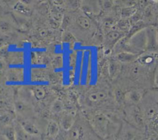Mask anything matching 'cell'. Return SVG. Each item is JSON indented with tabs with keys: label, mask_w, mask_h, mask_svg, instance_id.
<instances>
[{
	"label": "cell",
	"mask_w": 158,
	"mask_h": 140,
	"mask_svg": "<svg viewBox=\"0 0 158 140\" xmlns=\"http://www.w3.org/2000/svg\"><path fill=\"white\" fill-rule=\"evenodd\" d=\"M86 119L94 133L98 138L104 140L117 135L122 123L100 110L89 112L86 114Z\"/></svg>",
	"instance_id": "1"
},
{
	"label": "cell",
	"mask_w": 158,
	"mask_h": 140,
	"mask_svg": "<svg viewBox=\"0 0 158 140\" xmlns=\"http://www.w3.org/2000/svg\"><path fill=\"white\" fill-rule=\"evenodd\" d=\"M65 25L72 27V33L81 40L92 38L96 31V27L92 20L83 12H79L72 18L67 16Z\"/></svg>",
	"instance_id": "2"
},
{
	"label": "cell",
	"mask_w": 158,
	"mask_h": 140,
	"mask_svg": "<svg viewBox=\"0 0 158 140\" xmlns=\"http://www.w3.org/2000/svg\"><path fill=\"white\" fill-rule=\"evenodd\" d=\"M143 131L125 121L122 122L116 135L117 140H145Z\"/></svg>",
	"instance_id": "3"
},
{
	"label": "cell",
	"mask_w": 158,
	"mask_h": 140,
	"mask_svg": "<svg viewBox=\"0 0 158 140\" xmlns=\"http://www.w3.org/2000/svg\"><path fill=\"white\" fill-rule=\"evenodd\" d=\"M109 97L107 89L95 87L89 89L86 94V102L89 106H98L104 103Z\"/></svg>",
	"instance_id": "4"
},
{
	"label": "cell",
	"mask_w": 158,
	"mask_h": 140,
	"mask_svg": "<svg viewBox=\"0 0 158 140\" xmlns=\"http://www.w3.org/2000/svg\"><path fill=\"white\" fill-rule=\"evenodd\" d=\"M125 121L143 130L146 127L145 121L139 107L137 105H127L125 112Z\"/></svg>",
	"instance_id": "5"
},
{
	"label": "cell",
	"mask_w": 158,
	"mask_h": 140,
	"mask_svg": "<svg viewBox=\"0 0 158 140\" xmlns=\"http://www.w3.org/2000/svg\"><path fill=\"white\" fill-rule=\"evenodd\" d=\"M144 93L142 89L133 88L124 93V103L127 105H137L141 102Z\"/></svg>",
	"instance_id": "6"
},
{
	"label": "cell",
	"mask_w": 158,
	"mask_h": 140,
	"mask_svg": "<svg viewBox=\"0 0 158 140\" xmlns=\"http://www.w3.org/2000/svg\"><path fill=\"white\" fill-rule=\"evenodd\" d=\"M125 33L118 31L117 29H113L108 31L104 38V43L106 46L108 48H112V46L115 45L116 43L123 38Z\"/></svg>",
	"instance_id": "7"
},
{
	"label": "cell",
	"mask_w": 158,
	"mask_h": 140,
	"mask_svg": "<svg viewBox=\"0 0 158 140\" xmlns=\"http://www.w3.org/2000/svg\"><path fill=\"white\" fill-rule=\"evenodd\" d=\"M15 112L22 118L30 115L31 112V107L29 104L22 99H16L14 102Z\"/></svg>",
	"instance_id": "8"
},
{
	"label": "cell",
	"mask_w": 158,
	"mask_h": 140,
	"mask_svg": "<svg viewBox=\"0 0 158 140\" xmlns=\"http://www.w3.org/2000/svg\"><path fill=\"white\" fill-rule=\"evenodd\" d=\"M75 115L72 112H66L60 118L59 126L64 131H68L75 122Z\"/></svg>",
	"instance_id": "9"
},
{
	"label": "cell",
	"mask_w": 158,
	"mask_h": 140,
	"mask_svg": "<svg viewBox=\"0 0 158 140\" xmlns=\"http://www.w3.org/2000/svg\"><path fill=\"white\" fill-rule=\"evenodd\" d=\"M23 130L30 136L40 135V131L33 122L24 118L18 121Z\"/></svg>",
	"instance_id": "10"
},
{
	"label": "cell",
	"mask_w": 158,
	"mask_h": 140,
	"mask_svg": "<svg viewBox=\"0 0 158 140\" xmlns=\"http://www.w3.org/2000/svg\"><path fill=\"white\" fill-rule=\"evenodd\" d=\"M139 55L140 54H133L129 52H122L115 54V60L119 62L120 63L128 64L136 61Z\"/></svg>",
	"instance_id": "11"
},
{
	"label": "cell",
	"mask_w": 158,
	"mask_h": 140,
	"mask_svg": "<svg viewBox=\"0 0 158 140\" xmlns=\"http://www.w3.org/2000/svg\"><path fill=\"white\" fill-rule=\"evenodd\" d=\"M60 132V126L54 120H50L46 127V134L52 138H55Z\"/></svg>",
	"instance_id": "12"
},
{
	"label": "cell",
	"mask_w": 158,
	"mask_h": 140,
	"mask_svg": "<svg viewBox=\"0 0 158 140\" xmlns=\"http://www.w3.org/2000/svg\"><path fill=\"white\" fill-rule=\"evenodd\" d=\"M14 120V115L9 111L0 110V124L7 126L10 125Z\"/></svg>",
	"instance_id": "13"
},
{
	"label": "cell",
	"mask_w": 158,
	"mask_h": 140,
	"mask_svg": "<svg viewBox=\"0 0 158 140\" xmlns=\"http://www.w3.org/2000/svg\"><path fill=\"white\" fill-rule=\"evenodd\" d=\"M15 140H29L30 135H28L22 128L18 121L15 122L14 125Z\"/></svg>",
	"instance_id": "14"
},
{
	"label": "cell",
	"mask_w": 158,
	"mask_h": 140,
	"mask_svg": "<svg viewBox=\"0 0 158 140\" xmlns=\"http://www.w3.org/2000/svg\"><path fill=\"white\" fill-rule=\"evenodd\" d=\"M122 71V66L119 62L116 60H112L109 62V73L110 76H117V74Z\"/></svg>",
	"instance_id": "15"
},
{
	"label": "cell",
	"mask_w": 158,
	"mask_h": 140,
	"mask_svg": "<svg viewBox=\"0 0 158 140\" xmlns=\"http://www.w3.org/2000/svg\"><path fill=\"white\" fill-rule=\"evenodd\" d=\"M2 136L7 140H15V134L14 126L10 125L5 126L3 130Z\"/></svg>",
	"instance_id": "16"
},
{
	"label": "cell",
	"mask_w": 158,
	"mask_h": 140,
	"mask_svg": "<svg viewBox=\"0 0 158 140\" xmlns=\"http://www.w3.org/2000/svg\"><path fill=\"white\" fill-rule=\"evenodd\" d=\"M116 24V27L117 30L118 31L125 33L126 31H128L130 30V27L131 26V23H130V22L128 21V19H122L120 20Z\"/></svg>",
	"instance_id": "17"
},
{
	"label": "cell",
	"mask_w": 158,
	"mask_h": 140,
	"mask_svg": "<svg viewBox=\"0 0 158 140\" xmlns=\"http://www.w3.org/2000/svg\"><path fill=\"white\" fill-rule=\"evenodd\" d=\"M32 93L37 100H43L46 96V92L44 88L40 86H36L33 88Z\"/></svg>",
	"instance_id": "18"
},
{
	"label": "cell",
	"mask_w": 158,
	"mask_h": 140,
	"mask_svg": "<svg viewBox=\"0 0 158 140\" xmlns=\"http://www.w3.org/2000/svg\"><path fill=\"white\" fill-rule=\"evenodd\" d=\"M64 104L59 99L55 100L51 105V111L52 113H59L64 110Z\"/></svg>",
	"instance_id": "19"
},
{
	"label": "cell",
	"mask_w": 158,
	"mask_h": 140,
	"mask_svg": "<svg viewBox=\"0 0 158 140\" xmlns=\"http://www.w3.org/2000/svg\"><path fill=\"white\" fill-rule=\"evenodd\" d=\"M136 10L133 7H124L122 11H120V16L122 19H127L128 17H131L135 13H136Z\"/></svg>",
	"instance_id": "20"
},
{
	"label": "cell",
	"mask_w": 158,
	"mask_h": 140,
	"mask_svg": "<svg viewBox=\"0 0 158 140\" xmlns=\"http://www.w3.org/2000/svg\"><path fill=\"white\" fill-rule=\"evenodd\" d=\"M14 9L25 14H28L31 12L30 8L26 4H25L22 2H17L14 6Z\"/></svg>",
	"instance_id": "21"
},
{
	"label": "cell",
	"mask_w": 158,
	"mask_h": 140,
	"mask_svg": "<svg viewBox=\"0 0 158 140\" xmlns=\"http://www.w3.org/2000/svg\"><path fill=\"white\" fill-rule=\"evenodd\" d=\"M11 25L6 21L0 22V30L2 32H8L11 30Z\"/></svg>",
	"instance_id": "22"
},
{
	"label": "cell",
	"mask_w": 158,
	"mask_h": 140,
	"mask_svg": "<svg viewBox=\"0 0 158 140\" xmlns=\"http://www.w3.org/2000/svg\"><path fill=\"white\" fill-rule=\"evenodd\" d=\"M54 139L56 140H68L67 135L66 136H64L62 134L60 133V131L59 134Z\"/></svg>",
	"instance_id": "23"
},
{
	"label": "cell",
	"mask_w": 158,
	"mask_h": 140,
	"mask_svg": "<svg viewBox=\"0 0 158 140\" xmlns=\"http://www.w3.org/2000/svg\"><path fill=\"white\" fill-rule=\"evenodd\" d=\"M154 83L158 88V66L156 68L154 73Z\"/></svg>",
	"instance_id": "24"
},
{
	"label": "cell",
	"mask_w": 158,
	"mask_h": 140,
	"mask_svg": "<svg viewBox=\"0 0 158 140\" xmlns=\"http://www.w3.org/2000/svg\"><path fill=\"white\" fill-rule=\"evenodd\" d=\"M29 140H41L40 135H35V136H30Z\"/></svg>",
	"instance_id": "25"
},
{
	"label": "cell",
	"mask_w": 158,
	"mask_h": 140,
	"mask_svg": "<svg viewBox=\"0 0 158 140\" xmlns=\"http://www.w3.org/2000/svg\"><path fill=\"white\" fill-rule=\"evenodd\" d=\"M0 140H7V139L2 135V136H0Z\"/></svg>",
	"instance_id": "26"
},
{
	"label": "cell",
	"mask_w": 158,
	"mask_h": 140,
	"mask_svg": "<svg viewBox=\"0 0 158 140\" xmlns=\"http://www.w3.org/2000/svg\"><path fill=\"white\" fill-rule=\"evenodd\" d=\"M112 140H117V139L115 138V139H112Z\"/></svg>",
	"instance_id": "27"
}]
</instances>
